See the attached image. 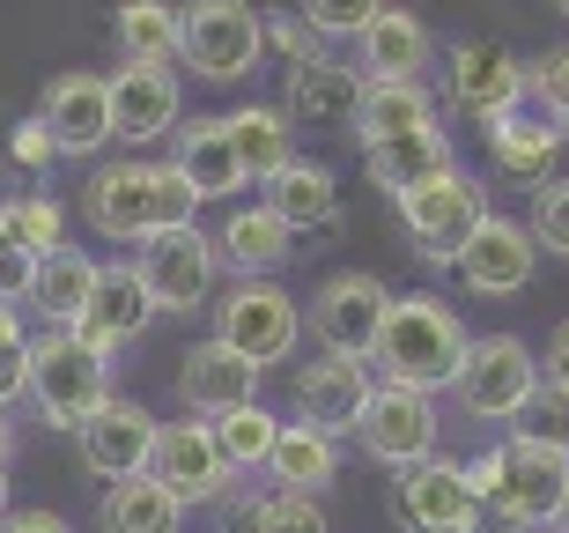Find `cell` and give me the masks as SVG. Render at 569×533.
<instances>
[{"mask_svg": "<svg viewBox=\"0 0 569 533\" xmlns=\"http://www.w3.org/2000/svg\"><path fill=\"white\" fill-rule=\"evenodd\" d=\"M16 237L30 245V253H52V245H67V215H60V200H44V193L16 200Z\"/></svg>", "mask_w": 569, "mask_h": 533, "instance_id": "cell-42", "label": "cell"}, {"mask_svg": "<svg viewBox=\"0 0 569 533\" xmlns=\"http://www.w3.org/2000/svg\"><path fill=\"white\" fill-rule=\"evenodd\" d=\"M385 312H392V289H385L370 267H340V275L318 282L311 334H318V348H326V356H362V363H370Z\"/></svg>", "mask_w": 569, "mask_h": 533, "instance_id": "cell-11", "label": "cell"}, {"mask_svg": "<svg viewBox=\"0 0 569 533\" xmlns=\"http://www.w3.org/2000/svg\"><path fill=\"white\" fill-rule=\"evenodd\" d=\"M466 482L481 496V519H496V526H510V533H540L555 519V504H562V490H569V452L532 445V437L510 430L503 445H488L481 460H466Z\"/></svg>", "mask_w": 569, "mask_h": 533, "instance_id": "cell-2", "label": "cell"}, {"mask_svg": "<svg viewBox=\"0 0 569 533\" xmlns=\"http://www.w3.org/2000/svg\"><path fill=\"white\" fill-rule=\"evenodd\" d=\"M148 319H156V304H148L133 259H111V267H97V289H89L74 334H82L97 356H119V348H133L148 334Z\"/></svg>", "mask_w": 569, "mask_h": 533, "instance_id": "cell-18", "label": "cell"}, {"mask_svg": "<svg viewBox=\"0 0 569 533\" xmlns=\"http://www.w3.org/2000/svg\"><path fill=\"white\" fill-rule=\"evenodd\" d=\"M466 348H473V334L459 326V312H451L443 297H429V289H415V297H392V312H385V326H378V348H370V363L385 371V385L443 393V385H459Z\"/></svg>", "mask_w": 569, "mask_h": 533, "instance_id": "cell-1", "label": "cell"}, {"mask_svg": "<svg viewBox=\"0 0 569 533\" xmlns=\"http://www.w3.org/2000/svg\"><path fill=\"white\" fill-rule=\"evenodd\" d=\"M540 378H555V385H569V319L555 326V342H548V356H540Z\"/></svg>", "mask_w": 569, "mask_h": 533, "instance_id": "cell-47", "label": "cell"}, {"mask_svg": "<svg viewBox=\"0 0 569 533\" xmlns=\"http://www.w3.org/2000/svg\"><path fill=\"white\" fill-rule=\"evenodd\" d=\"M97 533H186V504L156 474H127L97 496Z\"/></svg>", "mask_w": 569, "mask_h": 533, "instance_id": "cell-29", "label": "cell"}, {"mask_svg": "<svg viewBox=\"0 0 569 533\" xmlns=\"http://www.w3.org/2000/svg\"><path fill=\"white\" fill-rule=\"evenodd\" d=\"M296 334H303V312H296V297L281 289L274 275L230 282V289H222V304H214V342L237 348V356L259 363V371L289 356Z\"/></svg>", "mask_w": 569, "mask_h": 533, "instance_id": "cell-8", "label": "cell"}, {"mask_svg": "<svg viewBox=\"0 0 569 533\" xmlns=\"http://www.w3.org/2000/svg\"><path fill=\"white\" fill-rule=\"evenodd\" d=\"M370 363L362 356H318L296 371V423L326 430V437H356L362 401H370Z\"/></svg>", "mask_w": 569, "mask_h": 533, "instance_id": "cell-16", "label": "cell"}, {"mask_svg": "<svg viewBox=\"0 0 569 533\" xmlns=\"http://www.w3.org/2000/svg\"><path fill=\"white\" fill-rule=\"evenodd\" d=\"M267 474H274V490H303V496H326L340 482V437L311 423H281L274 452H267Z\"/></svg>", "mask_w": 569, "mask_h": 533, "instance_id": "cell-30", "label": "cell"}, {"mask_svg": "<svg viewBox=\"0 0 569 533\" xmlns=\"http://www.w3.org/2000/svg\"><path fill=\"white\" fill-rule=\"evenodd\" d=\"M518 437H532V445H555V452H569V385H555V378H540L532 385V401L518 407Z\"/></svg>", "mask_w": 569, "mask_h": 533, "instance_id": "cell-37", "label": "cell"}, {"mask_svg": "<svg viewBox=\"0 0 569 533\" xmlns=\"http://www.w3.org/2000/svg\"><path fill=\"white\" fill-rule=\"evenodd\" d=\"M562 134H569V119H562Z\"/></svg>", "mask_w": 569, "mask_h": 533, "instance_id": "cell-52", "label": "cell"}, {"mask_svg": "<svg viewBox=\"0 0 569 533\" xmlns=\"http://www.w3.org/2000/svg\"><path fill=\"white\" fill-rule=\"evenodd\" d=\"M267 208L289 223V230H326L340 215V178L326 171V164H303V156H289L274 178H267Z\"/></svg>", "mask_w": 569, "mask_h": 533, "instance_id": "cell-31", "label": "cell"}, {"mask_svg": "<svg viewBox=\"0 0 569 533\" xmlns=\"http://www.w3.org/2000/svg\"><path fill=\"white\" fill-rule=\"evenodd\" d=\"M178 401H186L200 423H208V415H230V407H252L259 401V363H244L222 342L186 348V363H178Z\"/></svg>", "mask_w": 569, "mask_h": 533, "instance_id": "cell-23", "label": "cell"}, {"mask_svg": "<svg viewBox=\"0 0 569 533\" xmlns=\"http://www.w3.org/2000/svg\"><path fill=\"white\" fill-rule=\"evenodd\" d=\"M38 119L52 127L60 156H97L111 141V82H104V75H82V67H67V75L44 82Z\"/></svg>", "mask_w": 569, "mask_h": 533, "instance_id": "cell-20", "label": "cell"}, {"mask_svg": "<svg viewBox=\"0 0 569 533\" xmlns=\"http://www.w3.org/2000/svg\"><path fill=\"white\" fill-rule=\"evenodd\" d=\"M443 97H451V111H459V119L496 127L503 111H518L532 97V89H526V60H518L510 45L466 38V45H451V52H443Z\"/></svg>", "mask_w": 569, "mask_h": 533, "instance_id": "cell-12", "label": "cell"}, {"mask_svg": "<svg viewBox=\"0 0 569 533\" xmlns=\"http://www.w3.org/2000/svg\"><path fill=\"white\" fill-rule=\"evenodd\" d=\"M562 119H540V111H532V97L518 111H503V119H496V127H488V149H496V171L503 178H526V186H548L555 178V156H562Z\"/></svg>", "mask_w": 569, "mask_h": 533, "instance_id": "cell-26", "label": "cell"}, {"mask_svg": "<svg viewBox=\"0 0 569 533\" xmlns=\"http://www.w3.org/2000/svg\"><path fill=\"white\" fill-rule=\"evenodd\" d=\"M22 385H30V334L16 304H0V407H16Z\"/></svg>", "mask_w": 569, "mask_h": 533, "instance_id": "cell-39", "label": "cell"}, {"mask_svg": "<svg viewBox=\"0 0 569 533\" xmlns=\"http://www.w3.org/2000/svg\"><path fill=\"white\" fill-rule=\"evenodd\" d=\"M214 253H222V267H230L237 282L281 275L289 253H296V230L267 208V200H259V208H230V215H222V230H214Z\"/></svg>", "mask_w": 569, "mask_h": 533, "instance_id": "cell-25", "label": "cell"}, {"mask_svg": "<svg viewBox=\"0 0 569 533\" xmlns=\"http://www.w3.org/2000/svg\"><path fill=\"white\" fill-rule=\"evenodd\" d=\"M192 186L170 164H97L82 186V215L89 230L111 237V245H148L156 230H178L192 223Z\"/></svg>", "mask_w": 569, "mask_h": 533, "instance_id": "cell-3", "label": "cell"}, {"mask_svg": "<svg viewBox=\"0 0 569 533\" xmlns=\"http://www.w3.org/2000/svg\"><path fill=\"white\" fill-rule=\"evenodd\" d=\"M555 8H562V16H569V0H555Z\"/></svg>", "mask_w": 569, "mask_h": 533, "instance_id": "cell-51", "label": "cell"}, {"mask_svg": "<svg viewBox=\"0 0 569 533\" xmlns=\"http://www.w3.org/2000/svg\"><path fill=\"white\" fill-rule=\"evenodd\" d=\"M526 89L555 111V119H569V45H548V52L526 67Z\"/></svg>", "mask_w": 569, "mask_h": 533, "instance_id": "cell-43", "label": "cell"}, {"mask_svg": "<svg viewBox=\"0 0 569 533\" xmlns=\"http://www.w3.org/2000/svg\"><path fill=\"white\" fill-rule=\"evenodd\" d=\"M0 533H74L60 512H44V504H30V512H8L0 519Z\"/></svg>", "mask_w": 569, "mask_h": 533, "instance_id": "cell-46", "label": "cell"}, {"mask_svg": "<svg viewBox=\"0 0 569 533\" xmlns=\"http://www.w3.org/2000/svg\"><path fill=\"white\" fill-rule=\"evenodd\" d=\"M30 267H38V253L16 237V200H0V304H22Z\"/></svg>", "mask_w": 569, "mask_h": 533, "instance_id": "cell-40", "label": "cell"}, {"mask_svg": "<svg viewBox=\"0 0 569 533\" xmlns=\"http://www.w3.org/2000/svg\"><path fill=\"white\" fill-rule=\"evenodd\" d=\"M97 267H104V259H89L82 245H52V253H38V267H30V289H22V304H30L44 326L74 334L89 289H97Z\"/></svg>", "mask_w": 569, "mask_h": 533, "instance_id": "cell-24", "label": "cell"}, {"mask_svg": "<svg viewBox=\"0 0 569 533\" xmlns=\"http://www.w3.org/2000/svg\"><path fill=\"white\" fill-rule=\"evenodd\" d=\"M133 275H141L156 312H178V319H186V312H208L222 253H214V237L200 230V223H178V230H156L141 253H133Z\"/></svg>", "mask_w": 569, "mask_h": 533, "instance_id": "cell-7", "label": "cell"}, {"mask_svg": "<svg viewBox=\"0 0 569 533\" xmlns=\"http://www.w3.org/2000/svg\"><path fill=\"white\" fill-rule=\"evenodd\" d=\"M356 105H362V75L348 60H303L289 67V89H281V111L289 127H318V134H356Z\"/></svg>", "mask_w": 569, "mask_h": 533, "instance_id": "cell-21", "label": "cell"}, {"mask_svg": "<svg viewBox=\"0 0 569 533\" xmlns=\"http://www.w3.org/2000/svg\"><path fill=\"white\" fill-rule=\"evenodd\" d=\"M22 393L52 430H82L111 401V356H97L82 334L44 326V334H30V385Z\"/></svg>", "mask_w": 569, "mask_h": 533, "instance_id": "cell-4", "label": "cell"}, {"mask_svg": "<svg viewBox=\"0 0 569 533\" xmlns=\"http://www.w3.org/2000/svg\"><path fill=\"white\" fill-rule=\"evenodd\" d=\"M532 267H540L532 230H526V223H510V215H488L481 230H473V245L459 253V267H451V275H459L473 297H526Z\"/></svg>", "mask_w": 569, "mask_h": 533, "instance_id": "cell-15", "label": "cell"}, {"mask_svg": "<svg viewBox=\"0 0 569 533\" xmlns=\"http://www.w3.org/2000/svg\"><path fill=\"white\" fill-rule=\"evenodd\" d=\"M548 533H569V490H562V504H555V519H548Z\"/></svg>", "mask_w": 569, "mask_h": 533, "instance_id": "cell-49", "label": "cell"}, {"mask_svg": "<svg viewBox=\"0 0 569 533\" xmlns=\"http://www.w3.org/2000/svg\"><path fill=\"white\" fill-rule=\"evenodd\" d=\"M186 45V16L170 0H127L119 8V60L133 67H170Z\"/></svg>", "mask_w": 569, "mask_h": 533, "instance_id": "cell-33", "label": "cell"}, {"mask_svg": "<svg viewBox=\"0 0 569 533\" xmlns=\"http://www.w3.org/2000/svg\"><path fill=\"white\" fill-rule=\"evenodd\" d=\"M222 127H230V149H237V171H244V186H267V178L281 171V164H289V111L281 105H244V111H230V119H222Z\"/></svg>", "mask_w": 569, "mask_h": 533, "instance_id": "cell-32", "label": "cell"}, {"mask_svg": "<svg viewBox=\"0 0 569 533\" xmlns=\"http://www.w3.org/2000/svg\"><path fill=\"white\" fill-rule=\"evenodd\" d=\"M348 45H356L348 67H356L362 82H422L429 60H437V45H429V30H422L415 8H378Z\"/></svg>", "mask_w": 569, "mask_h": 533, "instance_id": "cell-19", "label": "cell"}, {"mask_svg": "<svg viewBox=\"0 0 569 533\" xmlns=\"http://www.w3.org/2000/svg\"><path fill=\"white\" fill-rule=\"evenodd\" d=\"M148 474L163 482L178 504H222L237 490V474L222 467V452H214V430L192 415V423H156V452H148Z\"/></svg>", "mask_w": 569, "mask_h": 533, "instance_id": "cell-14", "label": "cell"}, {"mask_svg": "<svg viewBox=\"0 0 569 533\" xmlns=\"http://www.w3.org/2000/svg\"><path fill=\"white\" fill-rule=\"evenodd\" d=\"M0 519H8V467H0Z\"/></svg>", "mask_w": 569, "mask_h": 533, "instance_id": "cell-50", "label": "cell"}, {"mask_svg": "<svg viewBox=\"0 0 569 533\" xmlns=\"http://www.w3.org/2000/svg\"><path fill=\"white\" fill-rule=\"evenodd\" d=\"M230 533H326V512L303 490H259L230 504Z\"/></svg>", "mask_w": 569, "mask_h": 533, "instance_id": "cell-35", "label": "cell"}, {"mask_svg": "<svg viewBox=\"0 0 569 533\" xmlns=\"http://www.w3.org/2000/svg\"><path fill=\"white\" fill-rule=\"evenodd\" d=\"M178 60L200 82H244L267 60V16L252 0H186V45Z\"/></svg>", "mask_w": 569, "mask_h": 533, "instance_id": "cell-6", "label": "cell"}, {"mask_svg": "<svg viewBox=\"0 0 569 533\" xmlns=\"http://www.w3.org/2000/svg\"><path fill=\"white\" fill-rule=\"evenodd\" d=\"M488 215H496L488 208V186L466 164H451V171L400 193V223H407V237H415V253L429 267H459V253L473 245V230H481Z\"/></svg>", "mask_w": 569, "mask_h": 533, "instance_id": "cell-5", "label": "cell"}, {"mask_svg": "<svg viewBox=\"0 0 569 533\" xmlns=\"http://www.w3.org/2000/svg\"><path fill=\"white\" fill-rule=\"evenodd\" d=\"M267 52H281L289 67H303V60H326V38H318L311 22H303V16L289 8V16H274V22H267Z\"/></svg>", "mask_w": 569, "mask_h": 533, "instance_id": "cell-44", "label": "cell"}, {"mask_svg": "<svg viewBox=\"0 0 569 533\" xmlns=\"http://www.w3.org/2000/svg\"><path fill=\"white\" fill-rule=\"evenodd\" d=\"M170 171L192 186V200H230V193L244 186L222 119H186V127H178V149H170Z\"/></svg>", "mask_w": 569, "mask_h": 533, "instance_id": "cell-28", "label": "cell"}, {"mask_svg": "<svg viewBox=\"0 0 569 533\" xmlns=\"http://www.w3.org/2000/svg\"><path fill=\"white\" fill-rule=\"evenodd\" d=\"M8 156H16L22 171L38 178V171H52V164H60V141H52V127H44L38 111H30V119H22V127L8 134Z\"/></svg>", "mask_w": 569, "mask_h": 533, "instance_id": "cell-45", "label": "cell"}, {"mask_svg": "<svg viewBox=\"0 0 569 533\" xmlns=\"http://www.w3.org/2000/svg\"><path fill=\"white\" fill-rule=\"evenodd\" d=\"M378 8H385V0H303L296 16H303V22L318 30V38L333 45V38H356V30H362L370 16H378Z\"/></svg>", "mask_w": 569, "mask_h": 533, "instance_id": "cell-41", "label": "cell"}, {"mask_svg": "<svg viewBox=\"0 0 569 533\" xmlns=\"http://www.w3.org/2000/svg\"><path fill=\"white\" fill-rule=\"evenodd\" d=\"M74 445H82V467L97 482H127V474H148V452H156V415L141 401H119L111 393L82 430H74Z\"/></svg>", "mask_w": 569, "mask_h": 533, "instance_id": "cell-17", "label": "cell"}, {"mask_svg": "<svg viewBox=\"0 0 569 533\" xmlns=\"http://www.w3.org/2000/svg\"><path fill=\"white\" fill-rule=\"evenodd\" d=\"M459 156H451V134L443 127H415V134H385V141H362V171H370V186H385L392 200H400L407 186H422V178L451 171Z\"/></svg>", "mask_w": 569, "mask_h": 533, "instance_id": "cell-27", "label": "cell"}, {"mask_svg": "<svg viewBox=\"0 0 569 533\" xmlns=\"http://www.w3.org/2000/svg\"><path fill=\"white\" fill-rule=\"evenodd\" d=\"M437 393H415V385H370V401H362V423H356V437H362V452L378 460V467H415V460H429L437 452Z\"/></svg>", "mask_w": 569, "mask_h": 533, "instance_id": "cell-13", "label": "cell"}, {"mask_svg": "<svg viewBox=\"0 0 569 533\" xmlns=\"http://www.w3.org/2000/svg\"><path fill=\"white\" fill-rule=\"evenodd\" d=\"M208 430H214V452H222V467H230V474H259V467H267V452H274V437H281V423L259 401L230 407V415H208Z\"/></svg>", "mask_w": 569, "mask_h": 533, "instance_id": "cell-36", "label": "cell"}, {"mask_svg": "<svg viewBox=\"0 0 569 533\" xmlns=\"http://www.w3.org/2000/svg\"><path fill=\"white\" fill-rule=\"evenodd\" d=\"M532 385H540V356H532L518 334H488V342L466 348L451 393L466 401L473 423H518V407L532 401Z\"/></svg>", "mask_w": 569, "mask_h": 533, "instance_id": "cell-10", "label": "cell"}, {"mask_svg": "<svg viewBox=\"0 0 569 533\" xmlns=\"http://www.w3.org/2000/svg\"><path fill=\"white\" fill-rule=\"evenodd\" d=\"M540 193V200H532V245H540V253H562L569 259V178H548V186H532Z\"/></svg>", "mask_w": 569, "mask_h": 533, "instance_id": "cell-38", "label": "cell"}, {"mask_svg": "<svg viewBox=\"0 0 569 533\" xmlns=\"http://www.w3.org/2000/svg\"><path fill=\"white\" fill-rule=\"evenodd\" d=\"M16 460V423H8V407H0V467Z\"/></svg>", "mask_w": 569, "mask_h": 533, "instance_id": "cell-48", "label": "cell"}, {"mask_svg": "<svg viewBox=\"0 0 569 533\" xmlns=\"http://www.w3.org/2000/svg\"><path fill=\"white\" fill-rule=\"evenodd\" d=\"M415 127H437L429 82H362V105H356V134H362V141L415 134Z\"/></svg>", "mask_w": 569, "mask_h": 533, "instance_id": "cell-34", "label": "cell"}, {"mask_svg": "<svg viewBox=\"0 0 569 533\" xmlns=\"http://www.w3.org/2000/svg\"><path fill=\"white\" fill-rule=\"evenodd\" d=\"M111 82V141H163V134H178V75L170 67H133L119 60V75H104Z\"/></svg>", "mask_w": 569, "mask_h": 533, "instance_id": "cell-22", "label": "cell"}, {"mask_svg": "<svg viewBox=\"0 0 569 533\" xmlns=\"http://www.w3.org/2000/svg\"><path fill=\"white\" fill-rule=\"evenodd\" d=\"M392 519L400 533H481V496L466 482V460H415L392 474Z\"/></svg>", "mask_w": 569, "mask_h": 533, "instance_id": "cell-9", "label": "cell"}, {"mask_svg": "<svg viewBox=\"0 0 569 533\" xmlns=\"http://www.w3.org/2000/svg\"><path fill=\"white\" fill-rule=\"evenodd\" d=\"M540 533H548V526H540Z\"/></svg>", "mask_w": 569, "mask_h": 533, "instance_id": "cell-53", "label": "cell"}]
</instances>
